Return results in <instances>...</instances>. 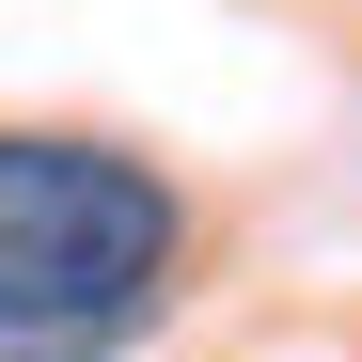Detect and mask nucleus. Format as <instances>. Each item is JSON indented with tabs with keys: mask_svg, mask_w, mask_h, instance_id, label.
Masks as SVG:
<instances>
[{
	"mask_svg": "<svg viewBox=\"0 0 362 362\" xmlns=\"http://www.w3.org/2000/svg\"><path fill=\"white\" fill-rule=\"evenodd\" d=\"M189 252V205L142 158L0 127V362H110Z\"/></svg>",
	"mask_w": 362,
	"mask_h": 362,
	"instance_id": "nucleus-1",
	"label": "nucleus"
}]
</instances>
